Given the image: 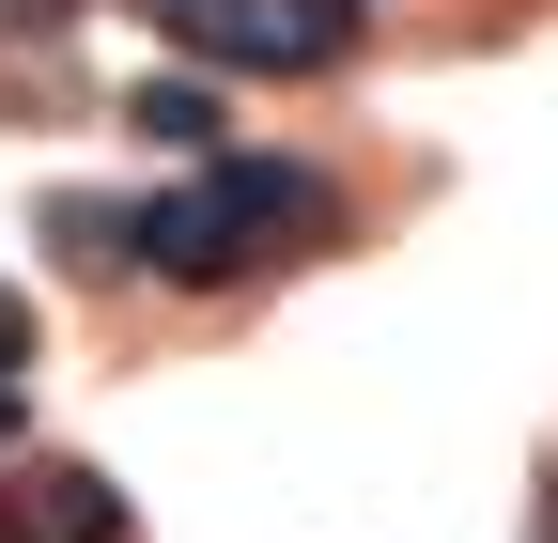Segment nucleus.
Here are the masks:
<instances>
[{
	"mask_svg": "<svg viewBox=\"0 0 558 543\" xmlns=\"http://www.w3.org/2000/svg\"><path fill=\"white\" fill-rule=\"evenodd\" d=\"M326 233H341V186L295 171V156H202L186 186L140 202V264L186 280V295H233V280H264V264H311Z\"/></svg>",
	"mask_w": 558,
	"mask_h": 543,
	"instance_id": "nucleus-1",
	"label": "nucleus"
},
{
	"mask_svg": "<svg viewBox=\"0 0 558 543\" xmlns=\"http://www.w3.org/2000/svg\"><path fill=\"white\" fill-rule=\"evenodd\" d=\"M186 62H233V79H326L357 47V0H156Z\"/></svg>",
	"mask_w": 558,
	"mask_h": 543,
	"instance_id": "nucleus-2",
	"label": "nucleus"
},
{
	"mask_svg": "<svg viewBox=\"0 0 558 543\" xmlns=\"http://www.w3.org/2000/svg\"><path fill=\"white\" fill-rule=\"evenodd\" d=\"M0 543H124V497L94 466H32V482L0 497Z\"/></svg>",
	"mask_w": 558,
	"mask_h": 543,
	"instance_id": "nucleus-3",
	"label": "nucleus"
},
{
	"mask_svg": "<svg viewBox=\"0 0 558 543\" xmlns=\"http://www.w3.org/2000/svg\"><path fill=\"white\" fill-rule=\"evenodd\" d=\"M47 233H62L78 280H124V264H140V202H47Z\"/></svg>",
	"mask_w": 558,
	"mask_h": 543,
	"instance_id": "nucleus-4",
	"label": "nucleus"
},
{
	"mask_svg": "<svg viewBox=\"0 0 558 543\" xmlns=\"http://www.w3.org/2000/svg\"><path fill=\"white\" fill-rule=\"evenodd\" d=\"M140 124L186 141V156H218V94H202V79H156V94H140Z\"/></svg>",
	"mask_w": 558,
	"mask_h": 543,
	"instance_id": "nucleus-5",
	"label": "nucleus"
},
{
	"mask_svg": "<svg viewBox=\"0 0 558 543\" xmlns=\"http://www.w3.org/2000/svg\"><path fill=\"white\" fill-rule=\"evenodd\" d=\"M0 373H32V295L0 280Z\"/></svg>",
	"mask_w": 558,
	"mask_h": 543,
	"instance_id": "nucleus-6",
	"label": "nucleus"
},
{
	"mask_svg": "<svg viewBox=\"0 0 558 543\" xmlns=\"http://www.w3.org/2000/svg\"><path fill=\"white\" fill-rule=\"evenodd\" d=\"M62 16H78V0H0V32H62Z\"/></svg>",
	"mask_w": 558,
	"mask_h": 543,
	"instance_id": "nucleus-7",
	"label": "nucleus"
},
{
	"mask_svg": "<svg viewBox=\"0 0 558 543\" xmlns=\"http://www.w3.org/2000/svg\"><path fill=\"white\" fill-rule=\"evenodd\" d=\"M16 420H32V388H16V373H0V435H16Z\"/></svg>",
	"mask_w": 558,
	"mask_h": 543,
	"instance_id": "nucleus-8",
	"label": "nucleus"
},
{
	"mask_svg": "<svg viewBox=\"0 0 558 543\" xmlns=\"http://www.w3.org/2000/svg\"><path fill=\"white\" fill-rule=\"evenodd\" d=\"M543 543H558V512H543Z\"/></svg>",
	"mask_w": 558,
	"mask_h": 543,
	"instance_id": "nucleus-9",
	"label": "nucleus"
}]
</instances>
